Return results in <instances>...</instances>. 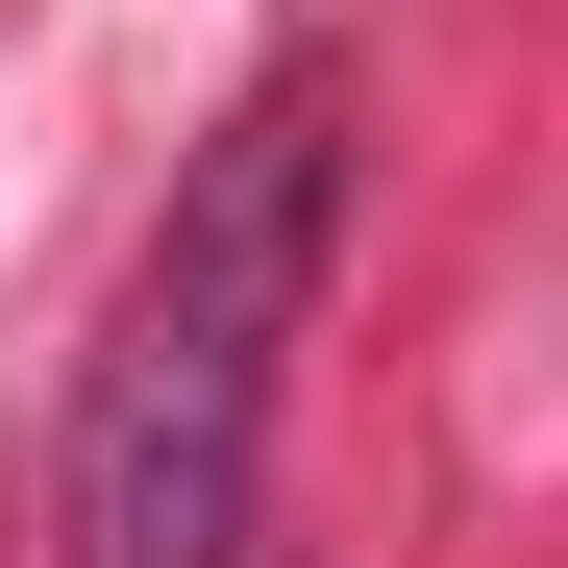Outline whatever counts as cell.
<instances>
[{"instance_id":"cell-1","label":"cell","mask_w":568,"mask_h":568,"mask_svg":"<svg viewBox=\"0 0 568 568\" xmlns=\"http://www.w3.org/2000/svg\"><path fill=\"white\" fill-rule=\"evenodd\" d=\"M346 173H371V100H346L322 50L223 100V149L173 173L124 322H100V371H74L50 568H247L272 396H297V322H322V272H346Z\"/></svg>"}]
</instances>
